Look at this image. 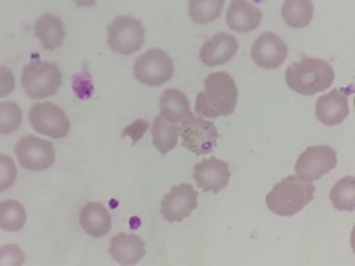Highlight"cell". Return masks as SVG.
Here are the masks:
<instances>
[{"instance_id":"cell-12","label":"cell","mask_w":355,"mask_h":266,"mask_svg":"<svg viewBox=\"0 0 355 266\" xmlns=\"http://www.w3.org/2000/svg\"><path fill=\"white\" fill-rule=\"evenodd\" d=\"M250 57L259 68L275 69L286 61L288 44L277 34L265 33L254 41Z\"/></svg>"},{"instance_id":"cell-27","label":"cell","mask_w":355,"mask_h":266,"mask_svg":"<svg viewBox=\"0 0 355 266\" xmlns=\"http://www.w3.org/2000/svg\"><path fill=\"white\" fill-rule=\"evenodd\" d=\"M0 167H2V172H0V176H2L0 192H4L17 179V169H15V163H12L11 158L6 157V154H0Z\"/></svg>"},{"instance_id":"cell-21","label":"cell","mask_w":355,"mask_h":266,"mask_svg":"<svg viewBox=\"0 0 355 266\" xmlns=\"http://www.w3.org/2000/svg\"><path fill=\"white\" fill-rule=\"evenodd\" d=\"M151 133H153V145L160 151L162 154H167L176 148L178 137H180V126L169 123L162 116L155 117L153 126H151Z\"/></svg>"},{"instance_id":"cell-16","label":"cell","mask_w":355,"mask_h":266,"mask_svg":"<svg viewBox=\"0 0 355 266\" xmlns=\"http://www.w3.org/2000/svg\"><path fill=\"white\" fill-rule=\"evenodd\" d=\"M239 52V41L233 34H215L201 48V61L206 66H218L230 62Z\"/></svg>"},{"instance_id":"cell-28","label":"cell","mask_w":355,"mask_h":266,"mask_svg":"<svg viewBox=\"0 0 355 266\" xmlns=\"http://www.w3.org/2000/svg\"><path fill=\"white\" fill-rule=\"evenodd\" d=\"M148 128H150L148 121H144V119H135L132 125L121 130V137H130L133 142H139L144 137V133L148 132Z\"/></svg>"},{"instance_id":"cell-6","label":"cell","mask_w":355,"mask_h":266,"mask_svg":"<svg viewBox=\"0 0 355 266\" xmlns=\"http://www.w3.org/2000/svg\"><path fill=\"white\" fill-rule=\"evenodd\" d=\"M338 166V153L331 145H311L295 163V176L302 181H316Z\"/></svg>"},{"instance_id":"cell-9","label":"cell","mask_w":355,"mask_h":266,"mask_svg":"<svg viewBox=\"0 0 355 266\" xmlns=\"http://www.w3.org/2000/svg\"><path fill=\"white\" fill-rule=\"evenodd\" d=\"M28 123L50 139H64L69 133V119L61 107L53 103H36L28 110Z\"/></svg>"},{"instance_id":"cell-23","label":"cell","mask_w":355,"mask_h":266,"mask_svg":"<svg viewBox=\"0 0 355 266\" xmlns=\"http://www.w3.org/2000/svg\"><path fill=\"white\" fill-rule=\"evenodd\" d=\"M25 222H27V211L24 204L12 199L0 202V227L2 229L8 233H17L24 229Z\"/></svg>"},{"instance_id":"cell-1","label":"cell","mask_w":355,"mask_h":266,"mask_svg":"<svg viewBox=\"0 0 355 266\" xmlns=\"http://www.w3.org/2000/svg\"><path fill=\"white\" fill-rule=\"evenodd\" d=\"M239 103V87L234 78L226 71L208 75L205 80V91L196 98V112L202 119H215L230 116Z\"/></svg>"},{"instance_id":"cell-3","label":"cell","mask_w":355,"mask_h":266,"mask_svg":"<svg viewBox=\"0 0 355 266\" xmlns=\"http://www.w3.org/2000/svg\"><path fill=\"white\" fill-rule=\"evenodd\" d=\"M315 197V186L297 176L284 177L266 195V206L279 217H293Z\"/></svg>"},{"instance_id":"cell-18","label":"cell","mask_w":355,"mask_h":266,"mask_svg":"<svg viewBox=\"0 0 355 266\" xmlns=\"http://www.w3.org/2000/svg\"><path fill=\"white\" fill-rule=\"evenodd\" d=\"M80 226L85 231V234L93 238H101L112 227V217L107 211V208L100 202H87L80 211Z\"/></svg>"},{"instance_id":"cell-13","label":"cell","mask_w":355,"mask_h":266,"mask_svg":"<svg viewBox=\"0 0 355 266\" xmlns=\"http://www.w3.org/2000/svg\"><path fill=\"white\" fill-rule=\"evenodd\" d=\"M194 179L199 188L205 192L218 194L220 190L226 188L231 179L230 166L227 161H222L218 158H206L194 167Z\"/></svg>"},{"instance_id":"cell-29","label":"cell","mask_w":355,"mask_h":266,"mask_svg":"<svg viewBox=\"0 0 355 266\" xmlns=\"http://www.w3.org/2000/svg\"><path fill=\"white\" fill-rule=\"evenodd\" d=\"M73 89H75V94L78 98H89L93 94V82L89 80L87 75H75L73 78Z\"/></svg>"},{"instance_id":"cell-17","label":"cell","mask_w":355,"mask_h":266,"mask_svg":"<svg viewBox=\"0 0 355 266\" xmlns=\"http://www.w3.org/2000/svg\"><path fill=\"white\" fill-rule=\"evenodd\" d=\"M263 18L261 9L249 4L245 0H233L227 8V27L234 33H250L259 27Z\"/></svg>"},{"instance_id":"cell-4","label":"cell","mask_w":355,"mask_h":266,"mask_svg":"<svg viewBox=\"0 0 355 266\" xmlns=\"http://www.w3.org/2000/svg\"><path fill=\"white\" fill-rule=\"evenodd\" d=\"M62 84V73L53 62H28L21 71V87L28 98L53 96Z\"/></svg>"},{"instance_id":"cell-15","label":"cell","mask_w":355,"mask_h":266,"mask_svg":"<svg viewBox=\"0 0 355 266\" xmlns=\"http://www.w3.org/2000/svg\"><path fill=\"white\" fill-rule=\"evenodd\" d=\"M316 119L325 126L341 125L350 114L348 98L341 91H331V93L320 96L316 101Z\"/></svg>"},{"instance_id":"cell-8","label":"cell","mask_w":355,"mask_h":266,"mask_svg":"<svg viewBox=\"0 0 355 266\" xmlns=\"http://www.w3.org/2000/svg\"><path fill=\"white\" fill-rule=\"evenodd\" d=\"M183 145L194 154H208L218 142V130L211 121L190 114L180 126Z\"/></svg>"},{"instance_id":"cell-25","label":"cell","mask_w":355,"mask_h":266,"mask_svg":"<svg viewBox=\"0 0 355 266\" xmlns=\"http://www.w3.org/2000/svg\"><path fill=\"white\" fill-rule=\"evenodd\" d=\"M224 0H190L189 12L196 24H210L220 17Z\"/></svg>"},{"instance_id":"cell-22","label":"cell","mask_w":355,"mask_h":266,"mask_svg":"<svg viewBox=\"0 0 355 266\" xmlns=\"http://www.w3.org/2000/svg\"><path fill=\"white\" fill-rule=\"evenodd\" d=\"M315 15V4L311 0H286L283 4V20L288 27H307Z\"/></svg>"},{"instance_id":"cell-11","label":"cell","mask_w":355,"mask_h":266,"mask_svg":"<svg viewBox=\"0 0 355 266\" xmlns=\"http://www.w3.org/2000/svg\"><path fill=\"white\" fill-rule=\"evenodd\" d=\"M198 208V192L189 183L174 185L162 201V217L167 222H182Z\"/></svg>"},{"instance_id":"cell-20","label":"cell","mask_w":355,"mask_h":266,"mask_svg":"<svg viewBox=\"0 0 355 266\" xmlns=\"http://www.w3.org/2000/svg\"><path fill=\"white\" fill-rule=\"evenodd\" d=\"M34 33H36L40 43L43 44V48L55 50L64 41V24L55 15H43L36 20Z\"/></svg>"},{"instance_id":"cell-26","label":"cell","mask_w":355,"mask_h":266,"mask_svg":"<svg viewBox=\"0 0 355 266\" xmlns=\"http://www.w3.org/2000/svg\"><path fill=\"white\" fill-rule=\"evenodd\" d=\"M21 125V109L12 101H2L0 103V133L9 135L17 132Z\"/></svg>"},{"instance_id":"cell-24","label":"cell","mask_w":355,"mask_h":266,"mask_svg":"<svg viewBox=\"0 0 355 266\" xmlns=\"http://www.w3.org/2000/svg\"><path fill=\"white\" fill-rule=\"evenodd\" d=\"M331 202L339 211L355 210V179L354 176L341 177L331 190Z\"/></svg>"},{"instance_id":"cell-7","label":"cell","mask_w":355,"mask_h":266,"mask_svg":"<svg viewBox=\"0 0 355 266\" xmlns=\"http://www.w3.org/2000/svg\"><path fill=\"white\" fill-rule=\"evenodd\" d=\"M110 50L121 55H132L144 44V27L133 17H117L107 28Z\"/></svg>"},{"instance_id":"cell-5","label":"cell","mask_w":355,"mask_h":266,"mask_svg":"<svg viewBox=\"0 0 355 266\" xmlns=\"http://www.w3.org/2000/svg\"><path fill=\"white\" fill-rule=\"evenodd\" d=\"M174 62L164 50L151 48L142 53L133 66V75L141 84L158 87L173 78Z\"/></svg>"},{"instance_id":"cell-14","label":"cell","mask_w":355,"mask_h":266,"mask_svg":"<svg viewBox=\"0 0 355 266\" xmlns=\"http://www.w3.org/2000/svg\"><path fill=\"white\" fill-rule=\"evenodd\" d=\"M109 254L117 265H139L146 256V245L135 234L119 233L110 240Z\"/></svg>"},{"instance_id":"cell-30","label":"cell","mask_w":355,"mask_h":266,"mask_svg":"<svg viewBox=\"0 0 355 266\" xmlns=\"http://www.w3.org/2000/svg\"><path fill=\"white\" fill-rule=\"evenodd\" d=\"M6 259H9V265H24V252H21L20 249H18L17 245H4L2 247V263L6 261Z\"/></svg>"},{"instance_id":"cell-19","label":"cell","mask_w":355,"mask_h":266,"mask_svg":"<svg viewBox=\"0 0 355 266\" xmlns=\"http://www.w3.org/2000/svg\"><path fill=\"white\" fill-rule=\"evenodd\" d=\"M190 101L182 91L167 89L160 96V116L169 123H183L190 116Z\"/></svg>"},{"instance_id":"cell-2","label":"cell","mask_w":355,"mask_h":266,"mask_svg":"<svg viewBox=\"0 0 355 266\" xmlns=\"http://www.w3.org/2000/svg\"><path fill=\"white\" fill-rule=\"evenodd\" d=\"M334 82V68L322 59H302L286 69V84L291 91L306 96L327 91Z\"/></svg>"},{"instance_id":"cell-31","label":"cell","mask_w":355,"mask_h":266,"mask_svg":"<svg viewBox=\"0 0 355 266\" xmlns=\"http://www.w3.org/2000/svg\"><path fill=\"white\" fill-rule=\"evenodd\" d=\"M0 73H2V87H0V96H8L9 93H12V87H15V78H12V73L9 71L6 66H2Z\"/></svg>"},{"instance_id":"cell-10","label":"cell","mask_w":355,"mask_h":266,"mask_svg":"<svg viewBox=\"0 0 355 266\" xmlns=\"http://www.w3.org/2000/svg\"><path fill=\"white\" fill-rule=\"evenodd\" d=\"M15 153H17L20 166L24 169L34 170V172L50 169L55 161V150H53L52 142L37 139L34 135L21 137L17 142Z\"/></svg>"}]
</instances>
